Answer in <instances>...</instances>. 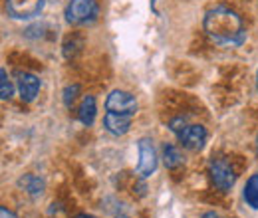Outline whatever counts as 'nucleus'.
I'll return each instance as SVG.
<instances>
[{
    "label": "nucleus",
    "instance_id": "f8f14e48",
    "mask_svg": "<svg viewBox=\"0 0 258 218\" xmlns=\"http://www.w3.org/2000/svg\"><path fill=\"white\" fill-rule=\"evenodd\" d=\"M244 200L248 202V206H252L254 210H258V175H252L246 181L244 187Z\"/></svg>",
    "mask_w": 258,
    "mask_h": 218
},
{
    "label": "nucleus",
    "instance_id": "4be33fe9",
    "mask_svg": "<svg viewBox=\"0 0 258 218\" xmlns=\"http://www.w3.org/2000/svg\"><path fill=\"white\" fill-rule=\"evenodd\" d=\"M117 218H129V216H117Z\"/></svg>",
    "mask_w": 258,
    "mask_h": 218
},
{
    "label": "nucleus",
    "instance_id": "9d476101",
    "mask_svg": "<svg viewBox=\"0 0 258 218\" xmlns=\"http://www.w3.org/2000/svg\"><path fill=\"white\" fill-rule=\"evenodd\" d=\"M96 99L92 95H86L82 99V105H80V121L84 125H92L96 121Z\"/></svg>",
    "mask_w": 258,
    "mask_h": 218
},
{
    "label": "nucleus",
    "instance_id": "6e6552de",
    "mask_svg": "<svg viewBox=\"0 0 258 218\" xmlns=\"http://www.w3.org/2000/svg\"><path fill=\"white\" fill-rule=\"evenodd\" d=\"M16 84H18V94L22 97V101L30 103L36 99V95L40 92V80L34 76V74H28V71H20L16 76Z\"/></svg>",
    "mask_w": 258,
    "mask_h": 218
},
{
    "label": "nucleus",
    "instance_id": "20e7f679",
    "mask_svg": "<svg viewBox=\"0 0 258 218\" xmlns=\"http://www.w3.org/2000/svg\"><path fill=\"white\" fill-rule=\"evenodd\" d=\"M209 173H211V179L221 190H230L234 187V181H236V175H234V169L223 161V159H215L211 161L209 165Z\"/></svg>",
    "mask_w": 258,
    "mask_h": 218
},
{
    "label": "nucleus",
    "instance_id": "0eeeda50",
    "mask_svg": "<svg viewBox=\"0 0 258 218\" xmlns=\"http://www.w3.org/2000/svg\"><path fill=\"white\" fill-rule=\"evenodd\" d=\"M179 141L189 151H201L207 141V131L203 125H187V129L179 133Z\"/></svg>",
    "mask_w": 258,
    "mask_h": 218
},
{
    "label": "nucleus",
    "instance_id": "f03ea898",
    "mask_svg": "<svg viewBox=\"0 0 258 218\" xmlns=\"http://www.w3.org/2000/svg\"><path fill=\"white\" fill-rule=\"evenodd\" d=\"M97 16L96 0H72L66 8V20L70 24H86Z\"/></svg>",
    "mask_w": 258,
    "mask_h": 218
},
{
    "label": "nucleus",
    "instance_id": "ddd939ff",
    "mask_svg": "<svg viewBox=\"0 0 258 218\" xmlns=\"http://www.w3.org/2000/svg\"><path fill=\"white\" fill-rule=\"evenodd\" d=\"M20 185L26 188L30 194H40V192H42V188H44V183H42L38 177H34V175L24 177V179L20 181Z\"/></svg>",
    "mask_w": 258,
    "mask_h": 218
},
{
    "label": "nucleus",
    "instance_id": "9b49d317",
    "mask_svg": "<svg viewBox=\"0 0 258 218\" xmlns=\"http://www.w3.org/2000/svg\"><path fill=\"white\" fill-rule=\"evenodd\" d=\"M163 163H165L167 169H177V167H181L183 157H181L179 149H177L175 145H165V147H163Z\"/></svg>",
    "mask_w": 258,
    "mask_h": 218
},
{
    "label": "nucleus",
    "instance_id": "f3484780",
    "mask_svg": "<svg viewBox=\"0 0 258 218\" xmlns=\"http://www.w3.org/2000/svg\"><path fill=\"white\" fill-rule=\"evenodd\" d=\"M0 218H16V216H14L6 206H2V208H0Z\"/></svg>",
    "mask_w": 258,
    "mask_h": 218
},
{
    "label": "nucleus",
    "instance_id": "f257e3e1",
    "mask_svg": "<svg viewBox=\"0 0 258 218\" xmlns=\"http://www.w3.org/2000/svg\"><path fill=\"white\" fill-rule=\"evenodd\" d=\"M205 32L207 36L225 48L240 46L246 40V28L242 18L225 4H217L205 16Z\"/></svg>",
    "mask_w": 258,
    "mask_h": 218
},
{
    "label": "nucleus",
    "instance_id": "7ed1b4c3",
    "mask_svg": "<svg viewBox=\"0 0 258 218\" xmlns=\"http://www.w3.org/2000/svg\"><path fill=\"white\" fill-rule=\"evenodd\" d=\"M105 107L111 113H119V115H133L137 111V101L135 97L127 92L121 90H113L105 99Z\"/></svg>",
    "mask_w": 258,
    "mask_h": 218
},
{
    "label": "nucleus",
    "instance_id": "2eb2a0df",
    "mask_svg": "<svg viewBox=\"0 0 258 218\" xmlns=\"http://www.w3.org/2000/svg\"><path fill=\"white\" fill-rule=\"evenodd\" d=\"M78 92H80V88L78 86H70V88H66L64 92V103L70 107L74 101H76V95H78Z\"/></svg>",
    "mask_w": 258,
    "mask_h": 218
},
{
    "label": "nucleus",
    "instance_id": "6ab92c4d",
    "mask_svg": "<svg viewBox=\"0 0 258 218\" xmlns=\"http://www.w3.org/2000/svg\"><path fill=\"white\" fill-rule=\"evenodd\" d=\"M76 218H94V216H90V214H78Z\"/></svg>",
    "mask_w": 258,
    "mask_h": 218
},
{
    "label": "nucleus",
    "instance_id": "dca6fc26",
    "mask_svg": "<svg viewBox=\"0 0 258 218\" xmlns=\"http://www.w3.org/2000/svg\"><path fill=\"white\" fill-rule=\"evenodd\" d=\"M169 127H171V131H175V133L179 135V133H183V131L187 129V121H185L183 117H177V119H173V121L169 123Z\"/></svg>",
    "mask_w": 258,
    "mask_h": 218
},
{
    "label": "nucleus",
    "instance_id": "1a4fd4ad",
    "mask_svg": "<svg viewBox=\"0 0 258 218\" xmlns=\"http://www.w3.org/2000/svg\"><path fill=\"white\" fill-rule=\"evenodd\" d=\"M103 125H105V129H107L111 135H115V137L125 135L129 131V125H131V115H119V113L107 111V115L103 117Z\"/></svg>",
    "mask_w": 258,
    "mask_h": 218
},
{
    "label": "nucleus",
    "instance_id": "4468645a",
    "mask_svg": "<svg viewBox=\"0 0 258 218\" xmlns=\"http://www.w3.org/2000/svg\"><path fill=\"white\" fill-rule=\"evenodd\" d=\"M0 97L4 101L12 97V86H10V80H8V74H6L4 67L0 69Z\"/></svg>",
    "mask_w": 258,
    "mask_h": 218
},
{
    "label": "nucleus",
    "instance_id": "423d86ee",
    "mask_svg": "<svg viewBox=\"0 0 258 218\" xmlns=\"http://www.w3.org/2000/svg\"><path fill=\"white\" fill-rule=\"evenodd\" d=\"M44 6V0H6V8L10 16L18 20H26L36 16Z\"/></svg>",
    "mask_w": 258,
    "mask_h": 218
},
{
    "label": "nucleus",
    "instance_id": "39448f33",
    "mask_svg": "<svg viewBox=\"0 0 258 218\" xmlns=\"http://www.w3.org/2000/svg\"><path fill=\"white\" fill-rule=\"evenodd\" d=\"M157 169V153L155 147L149 139L139 141V165H137V175L139 177H149Z\"/></svg>",
    "mask_w": 258,
    "mask_h": 218
},
{
    "label": "nucleus",
    "instance_id": "aec40b11",
    "mask_svg": "<svg viewBox=\"0 0 258 218\" xmlns=\"http://www.w3.org/2000/svg\"><path fill=\"white\" fill-rule=\"evenodd\" d=\"M256 88H258V71H256Z\"/></svg>",
    "mask_w": 258,
    "mask_h": 218
},
{
    "label": "nucleus",
    "instance_id": "a211bd4d",
    "mask_svg": "<svg viewBox=\"0 0 258 218\" xmlns=\"http://www.w3.org/2000/svg\"><path fill=\"white\" fill-rule=\"evenodd\" d=\"M203 218H219V214H215V212H207V214H203Z\"/></svg>",
    "mask_w": 258,
    "mask_h": 218
},
{
    "label": "nucleus",
    "instance_id": "412c9836",
    "mask_svg": "<svg viewBox=\"0 0 258 218\" xmlns=\"http://www.w3.org/2000/svg\"><path fill=\"white\" fill-rule=\"evenodd\" d=\"M256 151H258V135H256Z\"/></svg>",
    "mask_w": 258,
    "mask_h": 218
}]
</instances>
